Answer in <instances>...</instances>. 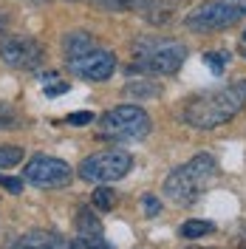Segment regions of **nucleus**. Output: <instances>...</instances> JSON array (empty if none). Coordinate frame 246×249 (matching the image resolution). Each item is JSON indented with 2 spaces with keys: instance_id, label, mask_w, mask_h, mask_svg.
Listing matches in <instances>:
<instances>
[{
  "instance_id": "f257e3e1",
  "label": "nucleus",
  "mask_w": 246,
  "mask_h": 249,
  "mask_svg": "<svg viewBox=\"0 0 246 249\" xmlns=\"http://www.w3.org/2000/svg\"><path fill=\"white\" fill-rule=\"evenodd\" d=\"M246 108V79H235L224 88L204 91L184 105V122L201 130H212L232 122Z\"/></svg>"
},
{
  "instance_id": "f03ea898",
  "label": "nucleus",
  "mask_w": 246,
  "mask_h": 249,
  "mask_svg": "<svg viewBox=\"0 0 246 249\" xmlns=\"http://www.w3.org/2000/svg\"><path fill=\"white\" fill-rule=\"evenodd\" d=\"M215 176H218V161L210 153H198L170 173L164 178L161 193L167 196V201L178 204V207H190L201 198V193L212 184Z\"/></svg>"
},
{
  "instance_id": "7ed1b4c3",
  "label": "nucleus",
  "mask_w": 246,
  "mask_h": 249,
  "mask_svg": "<svg viewBox=\"0 0 246 249\" xmlns=\"http://www.w3.org/2000/svg\"><path fill=\"white\" fill-rule=\"evenodd\" d=\"M187 60V46L178 40H141L136 43V60L127 74H147V77H170Z\"/></svg>"
},
{
  "instance_id": "20e7f679",
  "label": "nucleus",
  "mask_w": 246,
  "mask_h": 249,
  "mask_svg": "<svg viewBox=\"0 0 246 249\" xmlns=\"http://www.w3.org/2000/svg\"><path fill=\"white\" fill-rule=\"evenodd\" d=\"M99 136L102 139H113V142H136L144 139L150 133V116L147 110H141L139 105H119L110 108L99 116Z\"/></svg>"
},
{
  "instance_id": "39448f33",
  "label": "nucleus",
  "mask_w": 246,
  "mask_h": 249,
  "mask_svg": "<svg viewBox=\"0 0 246 249\" xmlns=\"http://www.w3.org/2000/svg\"><path fill=\"white\" fill-rule=\"evenodd\" d=\"M246 17V0H207L187 15V29L210 34V31L232 29Z\"/></svg>"
},
{
  "instance_id": "423d86ee",
  "label": "nucleus",
  "mask_w": 246,
  "mask_h": 249,
  "mask_svg": "<svg viewBox=\"0 0 246 249\" xmlns=\"http://www.w3.org/2000/svg\"><path fill=\"white\" fill-rule=\"evenodd\" d=\"M133 167V156L127 150H102V153H91L82 159L79 164V178L91 181V184H110L124 178Z\"/></svg>"
},
{
  "instance_id": "0eeeda50",
  "label": "nucleus",
  "mask_w": 246,
  "mask_h": 249,
  "mask_svg": "<svg viewBox=\"0 0 246 249\" xmlns=\"http://www.w3.org/2000/svg\"><path fill=\"white\" fill-rule=\"evenodd\" d=\"M0 60L9 68L17 71H31L46 60V48L40 46L34 37H20V34H9L0 40Z\"/></svg>"
},
{
  "instance_id": "6e6552de",
  "label": "nucleus",
  "mask_w": 246,
  "mask_h": 249,
  "mask_svg": "<svg viewBox=\"0 0 246 249\" xmlns=\"http://www.w3.org/2000/svg\"><path fill=\"white\" fill-rule=\"evenodd\" d=\"M74 170L68 167V161L62 159H54V156H34L29 159L26 170H23V178L29 184L40 187V190H57V187H65L71 181Z\"/></svg>"
},
{
  "instance_id": "1a4fd4ad",
  "label": "nucleus",
  "mask_w": 246,
  "mask_h": 249,
  "mask_svg": "<svg viewBox=\"0 0 246 249\" xmlns=\"http://www.w3.org/2000/svg\"><path fill=\"white\" fill-rule=\"evenodd\" d=\"M65 62H68L71 74H77L79 79H88V82H102L116 68V57L99 46L85 51V54H79V57H74V60H65Z\"/></svg>"
},
{
  "instance_id": "9d476101",
  "label": "nucleus",
  "mask_w": 246,
  "mask_h": 249,
  "mask_svg": "<svg viewBox=\"0 0 246 249\" xmlns=\"http://www.w3.org/2000/svg\"><path fill=\"white\" fill-rule=\"evenodd\" d=\"M12 249H68V241L57 232H46V230H34L17 238Z\"/></svg>"
},
{
  "instance_id": "9b49d317",
  "label": "nucleus",
  "mask_w": 246,
  "mask_h": 249,
  "mask_svg": "<svg viewBox=\"0 0 246 249\" xmlns=\"http://www.w3.org/2000/svg\"><path fill=\"white\" fill-rule=\"evenodd\" d=\"M91 48H96V40H93L88 31H71V34H65V40H62L65 60H74V57L91 51Z\"/></svg>"
},
{
  "instance_id": "f8f14e48",
  "label": "nucleus",
  "mask_w": 246,
  "mask_h": 249,
  "mask_svg": "<svg viewBox=\"0 0 246 249\" xmlns=\"http://www.w3.org/2000/svg\"><path fill=\"white\" fill-rule=\"evenodd\" d=\"M102 12H139L144 15L153 0H93Z\"/></svg>"
},
{
  "instance_id": "ddd939ff",
  "label": "nucleus",
  "mask_w": 246,
  "mask_h": 249,
  "mask_svg": "<svg viewBox=\"0 0 246 249\" xmlns=\"http://www.w3.org/2000/svg\"><path fill=\"white\" fill-rule=\"evenodd\" d=\"M158 93H161V85H156L150 79H136V82H127L124 85V96H136V102L150 99V96H158Z\"/></svg>"
},
{
  "instance_id": "4468645a",
  "label": "nucleus",
  "mask_w": 246,
  "mask_h": 249,
  "mask_svg": "<svg viewBox=\"0 0 246 249\" xmlns=\"http://www.w3.org/2000/svg\"><path fill=\"white\" fill-rule=\"evenodd\" d=\"M215 232V224H210V221H184L181 224V230H178V235L181 238H204V235Z\"/></svg>"
},
{
  "instance_id": "2eb2a0df",
  "label": "nucleus",
  "mask_w": 246,
  "mask_h": 249,
  "mask_svg": "<svg viewBox=\"0 0 246 249\" xmlns=\"http://www.w3.org/2000/svg\"><path fill=\"white\" fill-rule=\"evenodd\" d=\"M68 249H113V247H110L108 241L102 238V232H99V235H77V238L68 244Z\"/></svg>"
},
{
  "instance_id": "dca6fc26",
  "label": "nucleus",
  "mask_w": 246,
  "mask_h": 249,
  "mask_svg": "<svg viewBox=\"0 0 246 249\" xmlns=\"http://www.w3.org/2000/svg\"><path fill=\"white\" fill-rule=\"evenodd\" d=\"M20 124H23V116H20L12 105L0 102V130H15Z\"/></svg>"
},
{
  "instance_id": "f3484780",
  "label": "nucleus",
  "mask_w": 246,
  "mask_h": 249,
  "mask_svg": "<svg viewBox=\"0 0 246 249\" xmlns=\"http://www.w3.org/2000/svg\"><path fill=\"white\" fill-rule=\"evenodd\" d=\"M227 62H229V54H221V51H207V54H204V65H207L215 77H221V74L227 71Z\"/></svg>"
},
{
  "instance_id": "a211bd4d",
  "label": "nucleus",
  "mask_w": 246,
  "mask_h": 249,
  "mask_svg": "<svg viewBox=\"0 0 246 249\" xmlns=\"http://www.w3.org/2000/svg\"><path fill=\"white\" fill-rule=\"evenodd\" d=\"M77 230H79V235H99L102 232V224H99L88 210H82L77 215Z\"/></svg>"
},
{
  "instance_id": "6ab92c4d",
  "label": "nucleus",
  "mask_w": 246,
  "mask_h": 249,
  "mask_svg": "<svg viewBox=\"0 0 246 249\" xmlns=\"http://www.w3.org/2000/svg\"><path fill=\"white\" fill-rule=\"evenodd\" d=\"M23 161V147L17 144H0V167H15Z\"/></svg>"
},
{
  "instance_id": "aec40b11",
  "label": "nucleus",
  "mask_w": 246,
  "mask_h": 249,
  "mask_svg": "<svg viewBox=\"0 0 246 249\" xmlns=\"http://www.w3.org/2000/svg\"><path fill=\"white\" fill-rule=\"evenodd\" d=\"M43 91H46V96H60V93L68 91V82H65V79H60L57 74H54V71H51V74H46Z\"/></svg>"
},
{
  "instance_id": "412c9836",
  "label": "nucleus",
  "mask_w": 246,
  "mask_h": 249,
  "mask_svg": "<svg viewBox=\"0 0 246 249\" xmlns=\"http://www.w3.org/2000/svg\"><path fill=\"white\" fill-rule=\"evenodd\" d=\"M93 204L99 207V210H113V204H116V196H113V190H108V187H96L93 190Z\"/></svg>"
},
{
  "instance_id": "4be33fe9",
  "label": "nucleus",
  "mask_w": 246,
  "mask_h": 249,
  "mask_svg": "<svg viewBox=\"0 0 246 249\" xmlns=\"http://www.w3.org/2000/svg\"><path fill=\"white\" fill-rule=\"evenodd\" d=\"M65 124H71V127H85V124H93V113H91V110L68 113V116H65Z\"/></svg>"
},
{
  "instance_id": "5701e85b",
  "label": "nucleus",
  "mask_w": 246,
  "mask_h": 249,
  "mask_svg": "<svg viewBox=\"0 0 246 249\" xmlns=\"http://www.w3.org/2000/svg\"><path fill=\"white\" fill-rule=\"evenodd\" d=\"M0 187L9 190V193H23V178H12V176H0Z\"/></svg>"
},
{
  "instance_id": "b1692460",
  "label": "nucleus",
  "mask_w": 246,
  "mask_h": 249,
  "mask_svg": "<svg viewBox=\"0 0 246 249\" xmlns=\"http://www.w3.org/2000/svg\"><path fill=\"white\" fill-rule=\"evenodd\" d=\"M144 213L150 218H156L158 213H161V201L156 198V196H144Z\"/></svg>"
},
{
  "instance_id": "393cba45",
  "label": "nucleus",
  "mask_w": 246,
  "mask_h": 249,
  "mask_svg": "<svg viewBox=\"0 0 246 249\" xmlns=\"http://www.w3.org/2000/svg\"><path fill=\"white\" fill-rule=\"evenodd\" d=\"M6 23H9V15H3V12H0V29H6Z\"/></svg>"
},
{
  "instance_id": "a878e982",
  "label": "nucleus",
  "mask_w": 246,
  "mask_h": 249,
  "mask_svg": "<svg viewBox=\"0 0 246 249\" xmlns=\"http://www.w3.org/2000/svg\"><path fill=\"white\" fill-rule=\"evenodd\" d=\"M241 54H244V57H246V43H241Z\"/></svg>"
},
{
  "instance_id": "bb28decb",
  "label": "nucleus",
  "mask_w": 246,
  "mask_h": 249,
  "mask_svg": "<svg viewBox=\"0 0 246 249\" xmlns=\"http://www.w3.org/2000/svg\"><path fill=\"white\" fill-rule=\"evenodd\" d=\"M190 249H212V247H190Z\"/></svg>"
}]
</instances>
